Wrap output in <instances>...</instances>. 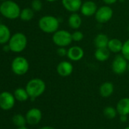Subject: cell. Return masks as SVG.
<instances>
[{
  "mask_svg": "<svg viewBox=\"0 0 129 129\" xmlns=\"http://www.w3.org/2000/svg\"><path fill=\"white\" fill-rule=\"evenodd\" d=\"M25 89L31 101H34L36 98L41 96L44 93L46 90V83L41 79L34 78L27 83Z\"/></svg>",
  "mask_w": 129,
  "mask_h": 129,
  "instance_id": "cell-1",
  "label": "cell"
},
{
  "mask_svg": "<svg viewBox=\"0 0 129 129\" xmlns=\"http://www.w3.org/2000/svg\"><path fill=\"white\" fill-rule=\"evenodd\" d=\"M21 11L20 6L14 1L6 0L0 5L1 14L8 19L14 20L17 18L20 17Z\"/></svg>",
  "mask_w": 129,
  "mask_h": 129,
  "instance_id": "cell-2",
  "label": "cell"
},
{
  "mask_svg": "<svg viewBox=\"0 0 129 129\" xmlns=\"http://www.w3.org/2000/svg\"><path fill=\"white\" fill-rule=\"evenodd\" d=\"M40 29L46 33H54L59 27V20L52 15H45L42 17L38 22Z\"/></svg>",
  "mask_w": 129,
  "mask_h": 129,
  "instance_id": "cell-3",
  "label": "cell"
},
{
  "mask_svg": "<svg viewBox=\"0 0 129 129\" xmlns=\"http://www.w3.org/2000/svg\"><path fill=\"white\" fill-rule=\"evenodd\" d=\"M8 45H9L10 51L14 53H20L26 48L27 39L24 33H17L11 36Z\"/></svg>",
  "mask_w": 129,
  "mask_h": 129,
  "instance_id": "cell-4",
  "label": "cell"
},
{
  "mask_svg": "<svg viewBox=\"0 0 129 129\" xmlns=\"http://www.w3.org/2000/svg\"><path fill=\"white\" fill-rule=\"evenodd\" d=\"M52 42L58 47H65L70 45L73 40L71 33L65 29H58L52 34Z\"/></svg>",
  "mask_w": 129,
  "mask_h": 129,
  "instance_id": "cell-5",
  "label": "cell"
},
{
  "mask_svg": "<svg viewBox=\"0 0 129 129\" xmlns=\"http://www.w3.org/2000/svg\"><path fill=\"white\" fill-rule=\"evenodd\" d=\"M11 70L17 76H23L29 70L28 60L21 56L16 57L11 62Z\"/></svg>",
  "mask_w": 129,
  "mask_h": 129,
  "instance_id": "cell-6",
  "label": "cell"
},
{
  "mask_svg": "<svg viewBox=\"0 0 129 129\" xmlns=\"http://www.w3.org/2000/svg\"><path fill=\"white\" fill-rule=\"evenodd\" d=\"M128 62L122 54L116 55L112 63V70L115 74L122 75L128 70Z\"/></svg>",
  "mask_w": 129,
  "mask_h": 129,
  "instance_id": "cell-7",
  "label": "cell"
},
{
  "mask_svg": "<svg viewBox=\"0 0 129 129\" xmlns=\"http://www.w3.org/2000/svg\"><path fill=\"white\" fill-rule=\"evenodd\" d=\"M94 16L98 23H105L112 19L113 16V10L109 5H103L98 8Z\"/></svg>",
  "mask_w": 129,
  "mask_h": 129,
  "instance_id": "cell-8",
  "label": "cell"
},
{
  "mask_svg": "<svg viewBox=\"0 0 129 129\" xmlns=\"http://www.w3.org/2000/svg\"><path fill=\"white\" fill-rule=\"evenodd\" d=\"M15 98L14 94L8 91L0 93V108L3 110H9L12 109L15 104Z\"/></svg>",
  "mask_w": 129,
  "mask_h": 129,
  "instance_id": "cell-9",
  "label": "cell"
},
{
  "mask_svg": "<svg viewBox=\"0 0 129 129\" xmlns=\"http://www.w3.org/2000/svg\"><path fill=\"white\" fill-rule=\"evenodd\" d=\"M27 123L30 125H37L42 119V112L38 108H32L26 113Z\"/></svg>",
  "mask_w": 129,
  "mask_h": 129,
  "instance_id": "cell-10",
  "label": "cell"
},
{
  "mask_svg": "<svg viewBox=\"0 0 129 129\" xmlns=\"http://www.w3.org/2000/svg\"><path fill=\"white\" fill-rule=\"evenodd\" d=\"M84 56V49L78 45H74L70 47L68 49L67 57L71 61H79L81 60Z\"/></svg>",
  "mask_w": 129,
  "mask_h": 129,
  "instance_id": "cell-11",
  "label": "cell"
},
{
  "mask_svg": "<svg viewBox=\"0 0 129 129\" xmlns=\"http://www.w3.org/2000/svg\"><path fill=\"white\" fill-rule=\"evenodd\" d=\"M97 9L98 7L97 4L93 1L88 0L82 3L80 11L85 17H91L93 15H95Z\"/></svg>",
  "mask_w": 129,
  "mask_h": 129,
  "instance_id": "cell-12",
  "label": "cell"
},
{
  "mask_svg": "<svg viewBox=\"0 0 129 129\" xmlns=\"http://www.w3.org/2000/svg\"><path fill=\"white\" fill-rule=\"evenodd\" d=\"M56 70H57L58 74L60 76L67 77L72 73V72L74 70V67L71 62L64 60V61H61L58 64V66L56 67Z\"/></svg>",
  "mask_w": 129,
  "mask_h": 129,
  "instance_id": "cell-13",
  "label": "cell"
},
{
  "mask_svg": "<svg viewBox=\"0 0 129 129\" xmlns=\"http://www.w3.org/2000/svg\"><path fill=\"white\" fill-rule=\"evenodd\" d=\"M82 3L81 0H62L64 8L71 13H75L80 11Z\"/></svg>",
  "mask_w": 129,
  "mask_h": 129,
  "instance_id": "cell-14",
  "label": "cell"
},
{
  "mask_svg": "<svg viewBox=\"0 0 129 129\" xmlns=\"http://www.w3.org/2000/svg\"><path fill=\"white\" fill-rule=\"evenodd\" d=\"M116 110L120 116L129 115V98H122L118 102L116 106Z\"/></svg>",
  "mask_w": 129,
  "mask_h": 129,
  "instance_id": "cell-15",
  "label": "cell"
},
{
  "mask_svg": "<svg viewBox=\"0 0 129 129\" xmlns=\"http://www.w3.org/2000/svg\"><path fill=\"white\" fill-rule=\"evenodd\" d=\"M68 26L73 29H78L82 24V19L77 12L71 13L68 20Z\"/></svg>",
  "mask_w": 129,
  "mask_h": 129,
  "instance_id": "cell-16",
  "label": "cell"
},
{
  "mask_svg": "<svg viewBox=\"0 0 129 129\" xmlns=\"http://www.w3.org/2000/svg\"><path fill=\"white\" fill-rule=\"evenodd\" d=\"M110 51L108 48H97L94 52L95 59L100 62H104L109 60L110 57Z\"/></svg>",
  "mask_w": 129,
  "mask_h": 129,
  "instance_id": "cell-17",
  "label": "cell"
},
{
  "mask_svg": "<svg viewBox=\"0 0 129 129\" xmlns=\"http://www.w3.org/2000/svg\"><path fill=\"white\" fill-rule=\"evenodd\" d=\"M123 46V42L119 39H111L109 41L107 48L112 53L118 54L122 51Z\"/></svg>",
  "mask_w": 129,
  "mask_h": 129,
  "instance_id": "cell-18",
  "label": "cell"
},
{
  "mask_svg": "<svg viewBox=\"0 0 129 129\" xmlns=\"http://www.w3.org/2000/svg\"><path fill=\"white\" fill-rule=\"evenodd\" d=\"M114 91V85L110 82H103L100 87V94L103 98L110 97Z\"/></svg>",
  "mask_w": 129,
  "mask_h": 129,
  "instance_id": "cell-19",
  "label": "cell"
},
{
  "mask_svg": "<svg viewBox=\"0 0 129 129\" xmlns=\"http://www.w3.org/2000/svg\"><path fill=\"white\" fill-rule=\"evenodd\" d=\"M109 39L107 35L104 33H99L94 39V45L97 48H107Z\"/></svg>",
  "mask_w": 129,
  "mask_h": 129,
  "instance_id": "cell-20",
  "label": "cell"
},
{
  "mask_svg": "<svg viewBox=\"0 0 129 129\" xmlns=\"http://www.w3.org/2000/svg\"><path fill=\"white\" fill-rule=\"evenodd\" d=\"M11 36L9 28L6 25L0 23V44L5 45L8 43Z\"/></svg>",
  "mask_w": 129,
  "mask_h": 129,
  "instance_id": "cell-21",
  "label": "cell"
},
{
  "mask_svg": "<svg viewBox=\"0 0 129 129\" xmlns=\"http://www.w3.org/2000/svg\"><path fill=\"white\" fill-rule=\"evenodd\" d=\"M14 96L16 101H20V102L27 101L30 98L26 89L22 88H17V89H15L14 91Z\"/></svg>",
  "mask_w": 129,
  "mask_h": 129,
  "instance_id": "cell-22",
  "label": "cell"
},
{
  "mask_svg": "<svg viewBox=\"0 0 129 129\" xmlns=\"http://www.w3.org/2000/svg\"><path fill=\"white\" fill-rule=\"evenodd\" d=\"M34 16V11L32 8H26L21 10L20 14V17L24 21H29L33 19Z\"/></svg>",
  "mask_w": 129,
  "mask_h": 129,
  "instance_id": "cell-23",
  "label": "cell"
},
{
  "mask_svg": "<svg viewBox=\"0 0 129 129\" xmlns=\"http://www.w3.org/2000/svg\"><path fill=\"white\" fill-rule=\"evenodd\" d=\"M12 122L13 124L17 126V128L20 127H24L26 123H27V120H26V117L24 116L21 114H16L12 117Z\"/></svg>",
  "mask_w": 129,
  "mask_h": 129,
  "instance_id": "cell-24",
  "label": "cell"
},
{
  "mask_svg": "<svg viewBox=\"0 0 129 129\" xmlns=\"http://www.w3.org/2000/svg\"><path fill=\"white\" fill-rule=\"evenodd\" d=\"M103 115L109 119H113L117 115V110L113 107H106L103 110Z\"/></svg>",
  "mask_w": 129,
  "mask_h": 129,
  "instance_id": "cell-25",
  "label": "cell"
},
{
  "mask_svg": "<svg viewBox=\"0 0 129 129\" xmlns=\"http://www.w3.org/2000/svg\"><path fill=\"white\" fill-rule=\"evenodd\" d=\"M121 53L127 59V60L129 61V39L123 42V46Z\"/></svg>",
  "mask_w": 129,
  "mask_h": 129,
  "instance_id": "cell-26",
  "label": "cell"
},
{
  "mask_svg": "<svg viewBox=\"0 0 129 129\" xmlns=\"http://www.w3.org/2000/svg\"><path fill=\"white\" fill-rule=\"evenodd\" d=\"M71 36H72V40L74 42H81L83 40V39L84 37V33L80 30H76L74 33H72Z\"/></svg>",
  "mask_w": 129,
  "mask_h": 129,
  "instance_id": "cell-27",
  "label": "cell"
},
{
  "mask_svg": "<svg viewBox=\"0 0 129 129\" xmlns=\"http://www.w3.org/2000/svg\"><path fill=\"white\" fill-rule=\"evenodd\" d=\"M43 8V3L40 0H32L31 8L34 11H39Z\"/></svg>",
  "mask_w": 129,
  "mask_h": 129,
  "instance_id": "cell-28",
  "label": "cell"
},
{
  "mask_svg": "<svg viewBox=\"0 0 129 129\" xmlns=\"http://www.w3.org/2000/svg\"><path fill=\"white\" fill-rule=\"evenodd\" d=\"M56 52L59 57H65V56H67L68 49H66V48L65 47H59Z\"/></svg>",
  "mask_w": 129,
  "mask_h": 129,
  "instance_id": "cell-29",
  "label": "cell"
},
{
  "mask_svg": "<svg viewBox=\"0 0 129 129\" xmlns=\"http://www.w3.org/2000/svg\"><path fill=\"white\" fill-rule=\"evenodd\" d=\"M118 0H103V2L106 5H111L115 4Z\"/></svg>",
  "mask_w": 129,
  "mask_h": 129,
  "instance_id": "cell-30",
  "label": "cell"
},
{
  "mask_svg": "<svg viewBox=\"0 0 129 129\" xmlns=\"http://www.w3.org/2000/svg\"><path fill=\"white\" fill-rule=\"evenodd\" d=\"M127 116H124V115L120 116V121H121L122 122H126L127 120H128Z\"/></svg>",
  "mask_w": 129,
  "mask_h": 129,
  "instance_id": "cell-31",
  "label": "cell"
},
{
  "mask_svg": "<svg viewBox=\"0 0 129 129\" xmlns=\"http://www.w3.org/2000/svg\"><path fill=\"white\" fill-rule=\"evenodd\" d=\"M3 51H10L9 45L5 44V45H4V47H3Z\"/></svg>",
  "mask_w": 129,
  "mask_h": 129,
  "instance_id": "cell-32",
  "label": "cell"
},
{
  "mask_svg": "<svg viewBox=\"0 0 129 129\" xmlns=\"http://www.w3.org/2000/svg\"><path fill=\"white\" fill-rule=\"evenodd\" d=\"M39 129H56L53 127H51V126H43V127H41Z\"/></svg>",
  "mask_w": 129,
  "mask_h": 129,
  "instance_id": "cell-33",
  "label": "cell"
},
{
  "mask_svg": "<svg viewBox=\"0 0 129 129\" xmlns=\"http://www.w3.org/2000/svg\"><path fill=\"white\" fill-rule=\"evenodd\" d=\"M46 1L48 2H56L57 0H46Z\"/></svg>",
  "mask_w": 129,
  "mask_h": 129,
  "instance_id": "cell-34",
  "label": "cell"
},
{
  "mask_svg": "<svg viewBox=\"0 0 129 129\" xmlns=\"http://www.w3.org/2000/svg\"><path fill=\"white\" fill-rule=\"evenodd\" d=\"M17 129H28L27 128H26L25 126L24 127H20V128H17Z\"/></svg>",
  "mask_w": 129,
  "mask_h": 129,
  "instance_id": "cell-35",
  "label": "cell"
},
{
  "mask_svg": "<svg viewBox=\"0 0 129 129\" xmlns=\"http://www.w3.org/2000/svg\"><path fill=\"white\" fill-rule=\"evenodd\" d=\"M128 70L129 71V63H128Z\"/></svg>",
  "mask_w": 129,
  "mask_h": 129,
  "instance_id": "cell-36",
  "label": "cell"
},
{
  "mask_svg": "<svg viewBox=\"0 0 129 129\" xmlns=\"http://www.w3.org/2000/svg\"><path fill=\"white\" fill-rule=\"evenodd\" d=\"M125 129H129V126H128V127H126V128H125Z\"/></svg>",
  "mask_w": 129,
  "mask_h": 129,
  "instance_id": "cell-37",
  "label": "cell"
},
{
  "mask_svg": "<svg viewBox=\"0 0 129 129\" xmlns=\"http://www.w3.org/2000/svg\"><path fill=\"white\" fill-rule=\"evenodd\" d=\"M128 33H129V25H128Z\"/></svg>",
  "mask_w": 129,
  "mask_h": 129,
  "instance_id": "cell-38",
  "label": "cell"
},
{
  "mask_svg": "<svg viewBox=\"0 0 129 129\" xmlns=\"http://www.w3.org/2000/svg\"><path fill=\"white\" fill-rule=\"evenodd\" d=\"M2 1H3V2H4V1H6V0H2Z\"/></svg>",
  "mask_w": 129,
  "mask_h": 129,
  "instance_id": "cell-39",
  "label": "cell"
}]
</instances>
